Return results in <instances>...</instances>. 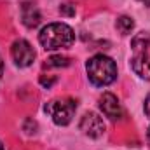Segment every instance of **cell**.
Masks as SVG:
<instances>
[{"label":"cell","instance_id":"1","mask_svg":"<svg viewBox=\"0 0 150 150\" xmlns=\"http://www.w3.org/2000/svg\"><path fill=\"white\" fill-rule=\"evenodd\" d=\"M38 40L45 51L67 49L75 42V33L65 23H51L40 30Z\"/></svg>","mask_w":150,"mask_h":150},{"label":"cell","instance_id":"2","mask_svg":"<svg viewBox=\"0 0 150 150\" xmlns=\"http://www.w3.org/2000/svg\"><path fill=\"white\" fill-rule=\"evenodd\" d=\"M86 70H87V75H89V80L94 86H100V87L112 84L117 79V65H115V61L108 56H103V54L93 56L87 61Z\"/></svg>","mask_w":150,"mask_h":150},{"label":"cell","instance_id":"3","mask_svg":"<svg viewBox=\"0 0 150 150\" xmlns=\"http://www.w3.org/2000/svg\"><path fill=\"white\" fill-rule=\"evenodd\" d=\"M131 49H133V58H131L133 70L142 79L150 80V35L147 33L136 35L131 42Z\"/></svg>","mask_w":150,"mask_h":150},{"label":"cell","instance_id":"4","mask_svg":"<svg viewBox=\"0 0 150 150\" xmlns=\"http://www.w3.org/2000/svg\"><path fill=\"white\" fill-rule=\"evenodd\" d=\"M75 110H77V101L74 98H59V100H52L45 105V112L52 117L54 124H58V126L70 124Z\"/></svg>","mask_w":150,"mask_h":150},{"label":"cell","instance_id":"5","mask_svg":"<svg viewBox=\"0 0 150 150\" xmlns=\"http://www.w3.org/2000/svg\"><path fill=\"white\" fill-rule=\"evenodd\" d=\"M11 54H12V59L18 67L25 68V67H30L35 59V49L32 47L30 42L26 40H16L11 47Z\"/></svg>","mask_w":150,"mask_h":150},{"label":"cell","instance_id":"6","mask_svg":"<svg viewBox=\"0 0 150 150\" xmlns=\"http://www.w3.org/2000/svg\"><path fill=\"white\" fill-rule=\"evenodd\" d=\"M79 127L84 134L91 136V138H100L105 131V122L103 119L94 112H86L82 115L80 122H79Z\"/></svg>","mask_w":150,"mask_h":150},{"label":"cell","instance_id":"7","mask_svg":"<svg viewBox=\"0 0 150 150\" xmlns=\"http://www.w3.org/2000/svg\"><path fill=\"white\" fill-rule=\"evenodd\" d=\"M100 108H101V112L105 113L108 119H112V120H117V119L122 117V107H120L117 96L112 94V93H105L100 98Z\"/></svg>","mask_w":150,"mask_h":150},{"label":"cell","instance_id":"8","mask_svg":"<svg viewBox=\"0 0 150 150\" xmlns=\"http://www.w3.org/2000/svg\"><path fill=\"white\" fill-rule=\"evenodd\" d=\"M40 19H42V16H40V11H38V7L35 4L25 2L21 5V21H23L25 26L35 28V26L40 25Z\"/></svg>","mask_w":150,"mask_h":150},{"label":"cell","instance_id":"9","mask_svg":"<svg viewBox=\"0 0 150 150\" xmlns=\"http://www.w3.org/2000/svg\"><path fill=\"white\" fill-rule=\"evenodd\" d=\"M134 28V23H133V19L131 18H127V16H120L119 19H117V30L122 33V35H127V33H131V30Z\"/></svg>","mask_w":150,"mask_h":150},{"label":"cell","instance_id":"10","mask_svg":"<svg viewBox=\"0 0 150 150\" xmlns=\"http://www.w3.org/2000/svg\"><path fill=\"white\" fill-rule=\"evenodd\" d=\"M70 65V58L67 56H51L47 59V67H68Z\"/></svg>","mask_w":150,"mask_h":150},{"label":"cell","instance_id":"11","mask_svg":"<svg viewBox=\"0 0 150 150\" xmlns=\"http://www.w3.org/2000/svg\"><path fill=\"white\" fill-rule=\"evenodd\" d=\"M59 12L61 14H65V16H74L75 14V9L72 4H65V5H61L59 7Z\"/></svg>","mask_w":150,"mask_h":150},{"label":"cell","instance_id":"12","mask_svg":"<svg viewBox=\"0 0 150 150\" xmlns=\"http://www.w3.org/2000/svg\"><path fill=\"white\" fill-rule=\"evenodd\" d=\"M54 82H56V77H45V75L40 77V84H42L44 87H49V86H52Z\"/></svg>","mask_w":150,"mask_h":150},{"label":"cell","instance_id":"13","mask_svg":"<svg viewBox=\"0 0 150 150\" xmlns=\"http://www.w3.org/2000/svg\"><path fill=\"white\" fill-rule=\"evenodd\" d=\"M145 113L150 117V93H149V96H147V100H145Z\"/></svg>","mask_w":150,"mask_h":150},{"label":"cell","instance_id":"14","mask_svg":"<svg viewBox=\"0 0 150 150\" xmlns=\"http://www.w3.org/2000/svg\"><path fill=\"white\" fill-rule=\"evenodd\" d=\"M2 74H4V61H2V58H0V79H2Z\"/></svg>","mask_w":150,"mask_h":150},{"label":"cell","instance_id":"15","mask_svg":"<svg viewBox=\"0 0 150 150\" xmlns=\"http://www.w3.org/2000/svg\"><path fill=\"white\" fill-rule=\"evenodd\" d=\"M142 2H143V4H145L147 7H150V0H142Z\"/></svg>","mask_w":150,"mask_h":150},{"label":"cell","instance_id":"16","mask_svg":"<svg viewBox=\"0 0 150 150\" xmlns=\"http://www.w3.org/2000/svg\"><path fill=\"white\" fill-rule=\"evenodd\" d=\"M147 140H149V145H150V127H149V131H147Z\"/></svg>","mask_w":150,"mask_h":150},{"label":"cell","instance_id":"17","mask_svg":"<svg viewBox=\"0 0 150 150\" xmlns=\"http://www.w3.org/2000/svg\"><path fill=\"white\" fill-rule=\"evenodd\" d=\"M0 150H4V145H2V142H0Z\"/></svg>","mask_w":150,"mask_h":150}]
</instances>
